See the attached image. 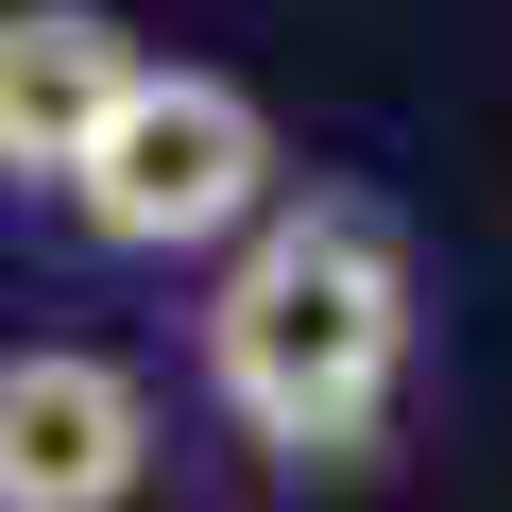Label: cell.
<instances>
[{"label": "cell", "instance_id": "6da1fadb", "mask_svg": "<svg viewBox=\"0 0 512 512\" xmlns=\"http://www.w3.org/2000/svg\"><path fill=\"white\" fill-rule=\"evenodd\" d=\"M205 393L274 461H359L410 393V239L359 188L256 205L222 239V291H205Z\"/></svg>", "mask_w": 512, "mask_h": 512}, {"label": "cell", "instance_id": "3957f363", "mask_svg": "<svg viewBox=\"0 0 512 512\" xmlns=\"http://www.w3.org/2000/svg\"><path fill=\"white\" fill-rule=\"evenodd\" d=\"M154 495V393L86 342L0 359V512H137Z\"/></svg>", "mask_w": 512, "mask_h": 512}, {"label": "cell", "instance_id": "7a4b0ae2", "mask_svg": "<svg viewBox=\"0 0 512 512\" xmlns=\"http://www.w3.org/2000/svg\"><path fill=\"white\" fill-rule=\"evenodd\" d=\"M256 205H274V120H256L222 69H137L120 120H103L86 171H69V222H86L103 256H205V239H239Z\"/></svg>", "mask_w": 512, "mask_h": 512}, {"label": "cell", "instance_id": "277c9868", "mask_svg": "<svg viewBox=\"0 0 512 512\" xmlns=\"http://www.w3.org/2000/svg\"><path fill=\"white\" fill-rule=\"evenodd\" d=\"M120 86H137V35L103 0H0V188H69Z\"/></svg>", "mask_w": 512, "mask_h": 512}]
</instances>
